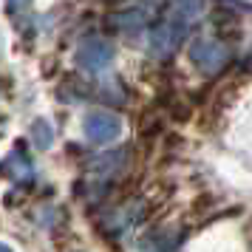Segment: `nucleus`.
<instances>
[{"label": "nucleus", "mask_w": 252, "mask_h": 252, "mask_svg": "<svg viewBox=\"0 0 252 252\" xmlns=\"http://www.w3.org/2000/svg\"><path fill=\"white\" fill-rule=\"evenodd\" d=\"M190 60L204 74H218V71L224 68V63L229 60V51L224 43H218L213 37H201V40H195L193 46H190Z\"/></svg>", "instance_id": "obj_1"}, {"label": "nucleus", "mask_w": 252, "mask_h": 252, "mask_svg": "<svg viewBox=\"0 0 252 252\" xmlns=\"http://www.w3.org/2000/svg\"><path fill=\"white\" fill-rule=\"evenodd\" d=\"M184 17L176 14V20H167V23H161L159 29H153V34H150V48H153V54L156 57H167L173 54L179 43L184 40Z\"/></svg>", "instance_id": "obj_2"}, {"label": "nucleus", "mask_w": 252, "mask_h": 252, "mask_svg": "<svg viewBox=\"0 0 252 252\" xmlns=\"http://www.w3.org/2000/svg\"><path fill=\"white\" fill-rule=\"evenodd\" d=\"M111 60H114V48L111 43H105V40H85L80 48H77V65L82 71H105L111 65Z\"/></svg>", "instance_id": "obj_3"}, {"label": "nucleus", "mask_w": 252, "mask_h": 252, "mask_svg": "<svg viewBox=\"0 0 252 252\" xmlns=\"http://www.w3.org/2000/svg\"><path fill=\"white\" fill-rule=\"evenodd\" d=\"M119 130H122V125H119V119L111 116V114H91L85 119V136L91 139V142H96V145L114 142V139L119 136Z\"/></svg>", "instance_id": "obj_4"}, {"label": "nucleus", "mask_w": 252, "mask_h": 252, "mask_svg": "<svg viewBox=\"0 0 252 252\" xmlns=\"http://www.w3.org/2000/svg\"><path fill=\"white\" fill-rule=\"evenodd\" d=\"M0 173L3 176H9L12 182L23 184V182H32V176H34V167H32V159L26 156L23 148H14L6 159L0 161Z\"/></svg>", "instance_id": "obj_5"}, {"label": "nucleus", "mask_w": 252, "mask_h": 252, "mask_svg": "<svg viewBox=\"0 0 252 252\" xmlns=\"http://www.w3.org/2000/svg\"><path fill=\"white\" fill-rule=\"evenodd\" d=\"M32 139H34L37 148H48V145H51L54 130H51V125H48L46 119H37L34 125H32Z\"/></svg>", "instance_id": "obj_6"}, {"label": "nucleus", "mask_w": 252, "mask_h": 252, "mask_svg": "<svg viewBox=\"0 0 252 252\" xmlns=\"http://www.w3.org/2000/svg\"><path fill=\"white\" fill-rule=\"evenodd\" d=\"M26 3H29V0H9V6H12V9H23Z\"/></svg>", "instance_id": "obj_7"}, {"label": "nucleus", "mask_w": 252, "mask_h": 252, "mask_svg": "<svg viewBox=\"0 0 252 252\" xmlns=\"http://www.w3.org/2000/svg\"><path fill=\"white\" fill-rule=\"evenodd\" d=\"M0 252H12V250H9V247H6V244H0Z\"/></svg>", "instance_id": "obj_8"}]
</instances>
